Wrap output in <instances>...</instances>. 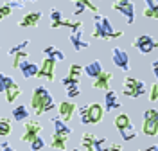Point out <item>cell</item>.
Returning a JSON list of instances; mask_svg holds the SVG:
<instances>
[{"mask_svg":"<svg viewBox=\"0 0 158 151\" xmlns=\"http://www.w3.org/2000/svg\"><path fill=\"white\" fill-rule=\"evenodd\" d=\"M31 108L34 111V115H41L49 110H54L56 108V103L52 99L50 92L47 90V86L40 85L32 90V97H31Z\"/></svg>","mask_w":158,"mask_h":151,"instance_id":"obj_1","label":"cell"},{"mask_svg":"<svg viewBox=\"0 0 158 151\" xmlns=\"http://www.w3.org/2000/svg\"><path fill=\"white\" fill-rule=\"evenodd\" d=\"M124 32L122 31H115L113 25L110 23V20L106 16L94 13V31H92V36L99 38V40H110V38H120Z\"/></svg>","mask_w":158,"mask_h":151,"instance_id":"obj_2","label":"cell"},{"mask_svg":"<svg viewBox=\"0 0 158 151\" xmlns=\"http://www.w3.org/2000/svg\"><path fill=\"white\" fill-rule=\"evenodd\" d=\"M0 90L6 94V101L7 103H13V101H16L20 97V86L18 83L9 78V76H6V74H2L0 76Z\"/></svg>","mask_w":158,"mask_h":151,"instance_id":"obj_3","label":"cell"},{"mask_svg":"<svg viewBox=\"0 0 158 151\" xmlns=\"http://www.w3.org/2000/svg\"><path fill=\"white\" fill-rule=\"evenodd\" d=\"M111 7L117 9L118 13L124 16V20H126L128 25L135 22V4H133L131 0H117V2H113Z\"/></svg>","mask_w":158,"mask_h":151,"instance_id":"obj_4","label":"cell"},{"mask_svg":"<svg viewBox=\"0 0 158 151\" xmlns=\"http://www.w3.org/2000/svg\"><path fill=\"white\" fill-rule=\"evenodd\" d=\"M111 61L113 65L120 69V70L128 72L131 67H129V58H128V52L122 49V47H113L111 49Z\"/></svg>","mask_w":158,"mask_h":151,"instance_id":"obj_5","label":"cell"},{"mask_svg":"<svg viewBox=\"0 0 158 151\" xmlns=\"http://www.w3.org/2000/svg\"><path fill=\"white\" fill-rule=\"evenodd\" d=\"M27 124H25V130H23V133H22V137H20V141L22 142H32L36 137L40 135V131L43 130V126H41V122L38 121H25Z\"/></svg>","mask_w":158,"mask_h":151,"instance_id":"obj_6","label":"cell"},{"mask_svg":"<svg viewBox=\"0 0 158 151\" xmlns=\"http://www.w3.org/2000/svg\"><path fill=\"white\" fill-rule=\"evenodd\" d=\"M133 47L140 52V54H149L155 49V38L149 34H140L133 40Z\"/></svg>","mask_w":158,"mask_h":151,"instance_id":"obj_7","label":"cell"},{"mask_svg":"<svg viewBox=\"0 0 158 151\" xmlns=\"http://www.w3.org/2000/svg\"><path fill=\"white\" fill-rule=\"evenodd\" d=\"M56 63L58 61L52 60V58H45L41 61V67H40L38 78L40 79H47V81H54V70H56Z\"/></svg>","mask_w":158,"mask_h":151,"instance_id":"obj_8","label":"cell"},{"mask_svg":"<svg viewBox=\"0 0 158 151\" xmlns=\"http://www.w3.org/2000/svg\"><path fill=\"white\" fill-rule=\"evenodd\" d=\"M58 111H59V117L63 119L65 122H70L74 113L77 111V106L72 103V101H61L58 104Z\"/></svg>","mask_w":158,"mask_h":151,"instance_id":"obj_9","label":"cell"},{"mask_svg":"<svg viewBox=\"0 0 158 151\" xmlns=\"http://www.w3.org/2000/svg\"><path fill=\"white\" fill-rule=\"evenodd\" d=\"M85 70L81 65H77V63H74V65H70L69 69V74L61 79V83H63V86H69V85H79V78H81V72Z\"/></svg>","mask_w":158,"mask_h":151,"instance_id":"obj_10","label":"cell"},{"mask_svg":"<svg viewBox=\"0 0 158 151\" xmlns=\"http://www.w3.org/2000/svg\"><path fill=\"white\" fill-rule=\"evenodd\" d=\"M41 11H31V13H25L22 18L18 20V25L20 27H36L38 22L41 20Z\"/></svg>","mask_w":158,"mask_h":151,"instance_id":"obj_11","label":"cell"},{"mask_svg":"<svg viewBox=\"0 0 158 151\" xmlns=\"http://www.w3.org/2000/svg\"><path fill=\"white\" fill-rule=\"evenodd\" d=\"M72 47L76 50H83V49H88L90 43L86 40H83V29H76V31H70V36H69Z\"/></svg>","mask_w":158,"mask_h":151,"instance_id":"obj_12","label":"cell"},{"mask_svg":"<svg viewBox=\"0 0 158 151\" xmlns=\"http://www.w3.org/2000/svg\"><path fill=\"white\" fill-rule=\"evenodd\" d=\"M104 108L106 111H113L120 108V101H118V94L115 90H106L104 95Z\"/></svg>","mask_w":158,"mask_h":151,"instance_id":"obj_13","label":"cell"},{"mask_svg":"<svg viewBox=\"0 0 158 151\" xmlns=\"http://www.w3.org/2000/svg\"><path fill=\"white\" fill-rule=\"evenodd\" d=\"M113 79V74L111 72H102L99 78H95L94 79V83H92V86L95 88V90H110V81Z\"/></svg>","mask_w":158,"mask_h":151,"instance_id":"obj_14","label":"cell"},{"mask_svg":"<svg viewBox=\"0 0 158 151\" xmlns=\"http://www.w3.org/2000/svg\"><path fill=\"white\" fill-rule=\"evenodd\" d=\"M142 133L146 137H156L158 135V117H153V119H144V124H142Z\"/></svg>","mask_w":158,"mask_h":151,"instance_id":"obj_15","label":"cell"},{"mask_svg":"<svg viewBox=\"0 0 158 151\" xmlns=\"http://www.w3.org/2000/svg\"><path fill=\"white\" fill-rule=\"evenodd\" d=\"M104 72V69H102V63L99 60H94L90 61L88 65L85 67V74L88 76V78H92V79H95V78H99L101 74Z\"/></svg>","mask_w":158,"mask_h":151,"instance_id":"obj_16","label":"cell"},{"mask_svg":"<svg viewBox=\"0 0 158 151\" xmlns=\"http://www.w3.org/2000/svg\"><path fill=\"white\" fill-rule=\"evenodd\" d=\"M20 72H22V76H23L25 79H29V78H38L40 65L32 63V61H25V63L20 67Z\"/></svg>","mask_w":158,"mask_h":151,"instance_id":"obj_17","label":"cell"},{"mask_svg":"<svg viewBox=\"0 0 158 151\" xmlns=\"http://www.w3.org/2000/svg\"><path fill=\"white\" fill-rule=\"evenodd\" d=\"M90 106V117H92V124H99V122L104 119V111L106 108H102L99 103H92Z\"/></svg>","mask_w":158,"mask_h":151,"instance_id":"obj_18","label":"cell"},{"mask_svg":"<svg viewBox=\"0 0 158 151\" xmlns=\"http://www.w3.org/2000/svg\"><path fill=\"white\" fill-rule=\"evenodd\" d=\"M137 83L138 79H135V78H124V81H122V94L124 95H128V97H133L135 99V92H137Z\"/></svg>","mask_w":158,"mask_h":151,"instance_id":"obj_19","label":"cell"},{"mask_svg":"<svg viewBox=\"0 0 158 151\" xmlns=\"http://www.w3.org/2000/svg\"><path fill=\"white\" fill-rule=\"evenodd\" d=\"M52 124H54V133L65 135V137L72 135V128H70L69 124L61 119V117H52Z\"/></svg>","mask_w":158,"mask_h":151,"instance_id":"obj_20","label":"cell"},{"mask_svg":"<svg viewBox=\"0 0 158 151\" xmlns=\"http://www.w3.org/2000/svg\"><path fill=\"white\" fill-rule=\"evenodd\" d=\"M29 108L25 106V104H18V106H15L13 108V119L16 122H25L29 121Z\"/></svg>","mask_w":158,"mask_h":151,"instance_id":"obj_21","label":"cell"},{"mask_svg":"<svg viewBox=\"0 0 158 151\" xmlns=\"http://www.w3.org/2000/svg\"><path fill=\"white\" fill-rule=\"evenodd\" d=\"M95 139H97V137H95L94 133H90V131L83 133V137H81V148H79V149L81 151H95L94 149Z\"/></svg>","mask_w":158,"mask_h":151,"instance_id":"obj_22","label":"cell"},{"mask_svg":"<svg viewBox=\"0 0 158 151\" xmlns=\"http://www.w3.org/2000/svg\"><path fill=\"white\" fill-rule=\"evenodd\" d=\"M63 23H65L63 13L54 7V9L50 11V27H52V29H59V27H63Z\"/></svg>","mask_w":158,"mask_h":151,"instance_id":"obj_23","label":"cell"},{"mask_svg":"<svg viewBox=\"0 0 158 151\" xmlns=\"http://www.w3.org/2000/svg\"><path fill=\"white\" fill-rule=\"evenodd\" d=\"M43 54H45L47 58H52V60H56V61H63V60H65V54H63V50H61V49H56L54 45L45 47V49H43Z\"/></svg>","mask_w":158,"mask_h":151,"instance_id":"obj_24","label":"cell"},{"mask_svg":"<svg viewBox=\"0 0 158 151\" xmlns=\"http://www.w3.org/2000/svg\"><path fill=\"white\" fill-rule=\"evenodd\" d=\"M50 148L52 149H65L67 148V137L59 135V133H52V141H50Z\"/></svg>","mask_w":158,"mask_h":151,"instance_id":"obj_25","label":"cell"},{"mask_svg":"<svg viewBox=\"0 0 158 151\" xmlns=\"http://www.w3.org/2000/svg\"><path fill=\"white\" fill-rule=\"evenodd\" d=\"M118 133H120V137H122V141H133L135 137H137V128L133 126V124H129V126H126V128H122V130H118Z\"/></svg>","mask_w":158,"mask_h":151,"instance_id":"obj_26","label":"cell"},{"mask_svg":"<svg viewBox=\"0 0 158 151\" xmlns=\"http://www.w3.org/2000/svg\"><path fill=\"white\" fill-rule=\"evenodd\" d=\"M25 61H29V52L27 50H22V52H18V54H15L13 56V69H18L25 63Z\"/></svg>","mask_w":158,"mask_h":151,"instance_id":"obj_27","label":"cell"},{"mask_svg":"<svg viewBox=\"0 0 158 151\" xmlns=\"http://www.w3.org/2000/svg\"><path fill=\"white\" fill-rule=\"evenodd\" d=\"M77 113H79V121H81V124H85V126L92 124V117H90V106H79V108H77Z\"/></svg>","mask_w":158,"mask_h":151,"instance_id":"obj_28","label":"cell"},{"mask_svg":"<svg viewBox=\"0 0 158 151\" xmlns=\"http://www.w3.org/2000/svg\"><path fill=\"white\" fill-rule=\"evenodd\" d=\"M129 124H131V119H129L128 113H118L115 117V128L117 130H122V128H126Z\"/></svg>","mask_w":158,"mask_h":151,"instance_id":"obj_29","label":"cell"},{"mask_svg":"<svg viewBox=\"0 0 158 151\" xmlns=\"http://www.w3.org/2000/svg\"><path fill=\"white\" fill-rule=\"evenodd\" d=\"M11 133V121L7 117H0V137L6 139Z\"/></svg>","mask_w":158,"mask_h":151,"instance_id":"obj_30","label":"cell"},{"mask_svg":"<svg viewBox=\"0 0 158 151\" xmlns=\"http://www.w3.org/2000/svg\"><path fill=\"white\" fill-rule=\"evenodd\" d=\"M110 146L108 144V139L106 137H101V139H95V144H94V149L95 151H110Z\"/></svg>","mask_w":158,"mask_h":151,"instance_id":"obj_31","label":"cell"},{"mask_svg":"<svg viewBox=\"0 0 158 151\" xmlns=\"http://www.w3.org/2000/svg\"><path fill=\"white\" fill-rule=\"evenodd\" d=\"M29 43H31V40H23V41H20V43H16V45H13V47L9 49V54L15 56V54H18V52H22V50H25L27 47H29Z\"/></svg>","mask_w":158,"mask_h":151,"instance_id":"obj_32","label":"cell"},{"mask_svg":"<svg viewBox=\"0 0 158 151\" xmlns=\"http://www.w3.org/2000/svg\"><path fill=\"white\" fill-rule=\"evenodd\" d=\"M43 148H45V141H43L40 135L32 142H31V149H32V151H41Z\"/></svg>","mask_w":158,"mask_h":151,"instance_id":"obj_33","label":"cell"},{"mask_svg":"<svg viewBox=\"0 0 158 151\" xmlns=\"http://www.w3.org/2000/svg\"><path fill=\"white\" fill-rule=\"evenodd\" d=\"M65 90H67V95L70 99H74L79 95V85H69V86H65Z\"/></svg>","mask_w":158,"mask_h":151,"instance_id":"obj_34","label":"cell"},{"mask_svg":"<svg viewBox=\"0 0 158 151\" xmlns=\"http://www.w3.org/2000/svg\"><path fill=\"white\" fill-rule=\"evenodd\" d=\"M146 92H148V85H146L144 81H138L137 83V92H135V99L140 97V95H144Z\"/></svg>","mask_w":158,"mask_h":151,"instance_id":"obj_35","label":"cell"},{"mask_svg":"<svg viewBox=\"0 0 158 151\" xmlns=\"http://www.w3.org/2000/svg\"><path fill=\"white\" fill-rule=\"evenodd\" d=\"M142 15H144L146 18H151V20H158V11H156V9H151V7H146Z\"/></svg>","mask_w":158,"mask_h":151,"instance_id":"obj_36","label":"cell"},{"mask_svg":"<svg viewBox=\"0 0 158 151\" xmlns=\"http://www.w3.org/2000/svg\"><path fill=\"white\" fill-rule=\"evenodd\" d=\"M7 4H9L11 9H23L27 2H25V0H11V2H7Z\"/></svg>","mask_w":158,"mask_h":151,"instance_id":"obj_37","label":"cell"},{"mask_svg":"<svg viewBox=\"0 0 158 151\" xmlns=\"http://www.w3.org/2000/svg\"><path fill=\"white\" fill-rule=\"evenodd\" d=\"M156 99H158V83H155V85H151V90H149V101L156 103Z\"/></svg>","mask_w":158,"mask_h":151,"instance_id":"obj_38","label":"cell"},{"mask_svg":"<svg viewBox=\"0 0 158 151\" xmlns=\"http://www.w3.org/2000/svg\"><path fill=\"white\" fill-rule=\"evenodd\" d=\"M85 9H88V7H86L83 2H76V9H74V15H76V16H79L81 13H85Z\"/></svg>","mask_w":158,"mask_h":151,"instance_id":"obj_39","label":"cell"},{"mask_svg":"<svg viewBox=\"0 0 158 151\" xmlns=\"http://www.w3.org/2000/svg\"><path fill=\"white\" fill-rule=\"evenodd\" d=\"M153 117H158V110H155V108H149V110L144 111V119H153Z\"/></svg>","mask_w":158,"mask_h":151,"instance_id":"obj_40","label":"cell"},{"mask_svg":"<svg viewBox=\"0 0 158 151\" xmlns=\"http://www.w3.org/2000/svg\"><path fill=\"white\" fill-rule=\"evenodd\" d=\"M11 7H9V4H4V6H2V9H0V16H2V18H6V16H9L11 15Z\"/></svg>","mask_w":158,"mask_h":151,"instance_id":"obj_41","label":"cell"},{"mask_svg":"<svg viewBox=\"0 0 158 151\" xmlns=\"http://www.w3.org/2000/svg\"><path fill=\"white\" fill-rule=\"evenodd\" d=\"M72 2H83V4H85V6H86L90 11H92V13H97V7H95V6H94L90 0H72Z\"/></svg>","mask_w":158,"mask_h":151,"instance_id":"obj_42","label":"cell"},{"mask_svg":"<svg viewBox=\"0 0 158 151\" xmlns=\"http://www.w3.org/2000/svg\"><path fill=\"white\" fill-rule=\"evenodd\" d=\"M146 2V7H151V9L158 11V0H144Z\"/></svg>","mask_w":158,"mask_h":151,"instance_id":"obj_43","label":"cell"},{"mask_svg":"<svg viewBox=\"0 0 158 151\" xmlns=\"http://www.w3.org/2000/svg\"><path fill=\"white\" fill-rule=\"evenodd\" d=\"M0 148H2V151H16L15 148H11L9 144H7V141H6V139H2V144H0Z\"/></svg>","mask_w":158,"mask_h":151,"instance_id":"obj_44","label":"cell"},{"mask_svg":"<svg viewBox=\"0 0 158 151\" xmlns=\"http://www.w3.org/2000/svg\"><path fill=\"white\" fill-rule=\"evenodd\" d=\"M151 69H153V74H155V78H156V81H158V60H155L151 63Z\"/></svg>","mask_w":158,"mask_h":151,"instance_id":"obj_45","label":"cell"},{"mask_svg":"<svg viewBox=\"0 0 158 151\" xmlns=\"http://www.w3.org/2000/svg\"><path fill=\"white\" fill-rule=\"evenodd\" d=\"M110 151H122V146H120V144H113V146L110 148Z\"/></svg>","mask_w":158,"mask_h":151,"instance_id":"obj_46","label":"cell"},{"mask_svg":"<svg viewBox=\"0 0 158 151\" xmlns=\"http://www.w3.org/2000/svg\"><path fill=\"white\" fill-rule=\"evenodd\" d=\"M142 151H158V146H149L148 149H142Z\"/></svg>","mask_w":158,"mask_h":151,"instance_id":"obj_47","label":"cell"},{"mask_svg":"<svg viewBox=\"0 0 158 151\" xmlns=\"http://www.w3.org/2000/svg\"><path fill=\"white\" fill-rule=\"evenodd\" d=\"M155 49H158V40H155Z\"/></svg>","mask_w":158,"mask_h":151,"instance_id":"obj_48","label":"cell"},{"mask_svg":"<svg viewBox=\"0 0 158 151\" xmlns=\"http://www.w3.org/2000/svg\"><path fill=\"white\" fill-rule=\"evenodd\" d=\"M70 151H81V149H70Z\"/></svg>","mask_w":158,"mask_h":151,"instance_id":"obj_49","label":"cell"},{"mask_svg":"<svg viewBox=\"0 0 158 151\" xmlns=\"http://www.w3.org/2000/svg\"><path fill=\"white\" fill-rule=\"evenodd\" d=\"M156 103H158V99H156Z\"/></svg>","mask_w":158,"mask_h":151,"instance_id":"obj_50","label":"cell"},{"mask_svg":"<svg viewBox=\"0 0 158 151\" xmlns=\"http://www.w3.org/2000/svg\"><path fill=\"white\" fill-rule=\"evenodd\" d=\"M140 151H142V149H140Z\"/></svg>","mask_w":158,"mask_h":151,"instance_id":"obj_51","label":"cell"}]
</instances>
